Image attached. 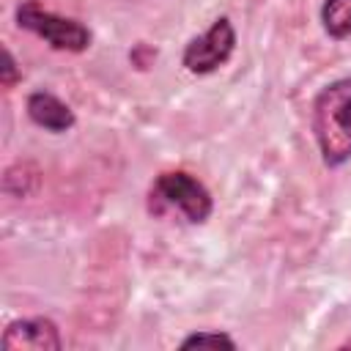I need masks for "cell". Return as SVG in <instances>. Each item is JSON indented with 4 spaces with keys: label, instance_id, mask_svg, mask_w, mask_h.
Listing matches in <instances>:
<instances>
[{
    "label": "cell",
    "instance_id": "obj_5",
    "mask_svg": "<svg viewBox=\"0 0 351 351\" xmlns=\"http://www.w3.org/2000/svg\"><path fill=\"white\" fill-rule=\"evenodd\" d=\"M63 346L58 324L49 318H19L11 321L3 332L5 351H58Z\"/></svg>",
    "mask_w": 351,
    "mask_h": 351
},
{
    "label": "cell",
    "instance_id": "obj_7",
    "mask_svg": "<svg viewBox=\"0 0 351 351\" xmlns=\"http://www.w3.org/2000/svg\"><path fill=\"white\" fill-rule=\"evenodd\" d=\"M321 27L335 41L348 38L351 36V0H324Z\"/></svg>",
    "mask_w": 351,
    "mask_h": 351
},
{
    "label": "cell",
    "instance_id": "obj_9",
    "mask_svg": "<svg viewBox=\"0 0 351 351\" xmlns=\"http://www.w3.org/2000/svg\"><path fill=\"white\" fill-rule=\"evenodd\" d=\"M19 80H22V71H19V66H16L14 55H11V49H8V47H3V66H0V82H3V88H14V85H16Z\"/></svg>",
    "mask_w": 351,
    "mask_h": 351
},
{
    "label": "cell",
    "instance_id": "obj_10",
    "mask_svg": "<svg viewBox=\"0 0 351 351\" xmlns=\"http://www.w3.org/2000/svg\"><path fill=\"white\" fill-rule=\"evenodd\" d=\"M346 346H351V340H348V343H346Z\"/></svg>",
    "mask_w": 351,
    "mask_h": 351
},
{
    "label": "cell",
    "instance_id": "obj_1",
    "mask_svg": "<svg viewBox=\"0 0 351 351\" xmlns=\"http://www.w3.org/2000/svg\"><path fill=\"white\" fill-rule=\"evenodd\" d=\"M313 134L321 162L343 167L351 159V77L332 80L313 99Z\"/></svg>",
    "mask_w": 351,
    "mask_h": 351
},
{
    "label": "cell",
    "instance_id": "obj_8",
    "mask_svg": "<svg viewBox=\"0 0 351 351\" xmlns=\"http://www.w3.org/2000/svg\"><path fill=\"white\" fill-rule=\"evenodd\" d=\"M181 348H236V340L225 332H192L189 337L181 340Z\"/></svg>",
    "mask_w": 351,
    "mask_h": 351
},
{
    "label": "cell",
    "instance_id": "obj_2",
    "mask_svg": "<svg viewBox=\"0 0 351 351\" xmlns=\"http://www.w3.org/2000/svg\"><path fill=\"white\" fill-rule=\"evenodd\" d=\"M16 25L33 36H38L41 41H47L52 49L60 52H85L90 47V30L88 25H82L80 19L71 16H60L49 8H44L38 0H22L14 11Z\"/></svg>",
    "mask_w": 351,
    "mask_h": 351
},
{
    "label": "cell",
    "instance_id": "obj_4",
    "mask_svg": "<svg viewBox=\"0 0 351 351\" xmlns=\"http://www.w3.org/2000/svg\"><path fill=\"white\" fill-rule=\"evenodd\" d=\"M236 49V27L228 16H219L211 22V27L200 36H195L181 55V66L189 74H214L222 69Z\"/></svg>",
    "mask_w": 351,
    "mask_h": 351
},
{
    "label": "cell",
    "instance_id": "obj_6",
    "mask_svg": "<svg viewBox=\"0 0 351 351\" xmlns=\"http://www.w3.org/2000/svg\"><path fill=\"white\" fill-rule=\"evenodd\" d=\"M25 110H27V118L36 126H41V129H47L52 134H66L77 123L74 110L63 99L49 93V90H33L27 96V101H25Z\"/></svg>",
    "mask_w": 351,
    "mask_h": 351
},
{
    "label": "cell",
    "instance_id": "obj_3",
    "mask_svg": "<svg viewBox=\"0 0 351 351\" xmlns=\"http://www.w3.org/2000/svg\"><path fill=\"white\" fill-rule=\"evenodd\" d=\"M151 200L178 208L192 225H203L214 211V197L200 178L186 170H165L151 184Z\"/></svg>",
    "mask_w": 351,
    "mask_h": 351
}]
</instances>
